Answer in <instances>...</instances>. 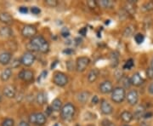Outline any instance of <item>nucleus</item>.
I'll list each match as a JSON object with an SVG mask.
<instances>
[{"mask_svg": "<svg viewBox=\"0 0 153 126\" xmlns=\"http://www.w3.org/2000/svg\"><path fill=\"white\" fill-rule=\"evenodd\" d=\"M28 47L31 50L33 51H38L41 53L46 54L49 50V44L47 40L44 39L43 36H35L34 38L31 39L30 43L28 44Z\"/></svg>", "mask_w": 153, "mask_h": 126, "instance_id": "obj_1", "label": "nucleus"}, {"mask_svg": "<svg viewBox=\"0 0 153 126\" xmlns=\"http://www.w3.org/2000/svg\"><path fill=\"white\" fill-rule=\"evenodd\" d=\"M76 108L71 103H66L64 105L60 111V116L61 118L66 121H70L75 115Z\"/></svg>", "mask_w": 153, "mask_h": 126, "instance_id": "obj_2", "label": "nucleus"}, {"mask_svg": "<svg viewBox=\"0 0 153 126\" xmlns=\"http://www.w3.org/2000/svg\"><path fill=\"white\" fill-rule=\"evenodd\" d=\"M126 91L125 89L123 87H116L113 89L112 92H111V101L117 103V104H120L122 103L126 98Z\"/></svg>", "mask_w": 153, "mask_h": 126, "instance_id": "obj_3", "label": "nucleus"}, {"mask_svg": "<svg viewBox=\"0 0 153 126\" xmlns=\"http://www.w3.org/2000/svg\"><path fill=\"white\" fill-rule=\"evenodd\" d=\"M46 116L42 113H35L29 116V122L35 125L42 126L46 123Z\"/></svg>", "mask_w": 153, "mask_h": 126, "instance_id": "obj_4", "label": "nucleus"}, {"mask_svg": "<svg viewBox=\"0 0 153 126\" xmlns=\"http://www.w3.org/2000/svg\"><path fill=\"white\" fill-rule=\"evenodd\" d=\"M53 83L59 87H64L68 84V78L64 72H57L53 78Z\"/></svg>", "mask_w": 153, "mask_h": 126, "instance_id": "obj_5", "label": "nucleus"}, {"mask_svg": "<svg viewBox=\"0 0 153 126\" xmlns=\"http://www.w3.org/2000/svg\"><path fill=\"white\" fill-rule=\"evenodd\" d=\"M90 63V59L87 56H81L76 59V69L79 72H82L86 70L87 66Z\"/></svg>", "mask_w": 153, "mask_h": 126, "instance_id": "obj_6", "label": "nucleus"}, {"mask_svg": "<svg viewBox=\"0 0 153 126\" xmlns=\"http://www.w3.org/2000/svg\"><path fill=\"white\" fill-rule=\"evenodd\" d=\"M37 33H38L37 28L32 25H26L22 30V36L25 38H32L33 39L36 36Z\"/></svg>", "mask_w": 153, "mask_h": 126, "instance_id": "obj_7", "label": "nucleus"}, {"mask_svg": "<svg viewBox=\"0 0 153 126\" xmlns=\"http://www.w3.org/2000/svg\"><path fill=\"white\" fill-rule=\"evenodd\" d=\"M35 60H36V56L33 55L32 52H30V51L26 52L24 55H22V58H21L22 64L26 66H32L34 63Z\"/></svg>", "mask_w": 153, "mask_h": 126, "instance_id": "obj_8", "label": "nucleus"}, {"mask_svg": "<svg viewBox=\"0 0 153 126\" xmlns=\"http://www.w3.org/2000/svg\"><path fill=\"white\" fill-rule=\"evenodd\" d=\"M18 77L20 78L22 80L25 81V82L30 83L33 81L34 79V73L33 71L31 70H28V69H24L19 72L18 74Z\"/></svg>", "mask_w": 153, "mask_h": 126, "instance_id": "obj_9", "label": "nucleus"}, {"mask_svg": "<svg viewBox=\"0 0 153 126\" xmlns=\"http://www.w3.org/2000/svg\"><path fill=\"white\" fill-rule=\"evenodd\" d=\"M126 99H127L128 103L130 106H135L138 103V101H139V94L134 89L130 90L128 93V95H126Z\"/></svg>", "mask_w": 153, "mask_h": 126, "instance_id": "obj_10", "label": "nucleus"}, {"mask_svg": "<svg viewBox=\"0 0 153 126\" xmlns=\"http://www.w3.org/2000/svg\"><path fill=\"white\" fill-rule=\"evenodd\" d=\"M100 111L105 115H110L113 112V107L106 100H101L100 101Z\"/></svg>", "mask_w": 153, "mask_h": 126, "instance_id": "obj_11", "label": "nucleus"}, {"mask_svg": "<svg viewBox=\"0 0 153 126\" xmlns=\"http://www.w3.org/2000/svg\"><path fill=\"white\" fill-rule=\"evenodd\" d=\"M99 89H100V91L101 93L109 94L111 92H112V90H113V85H112V83L111 82V81L105 80V81L102 82L100 84Z\"/></svg>", "mask_w": 153, "mask_h": 126, "instance_id": "obj_12", "label": "nucleus"}, {"mask_svg": "<svg viewBox=\"0 0 153 126\" xmlns=\"http://www.w3.org/2000/svg\"><path fill=\"white\" fill-rule=\"evenodd\" d=\"M3 93L7 98H14L16 96V89L14 85L9 84V85H6L5 87L4 88Z\"/></svg>", "mask_w": 153, "mask_h": 126, "instance_id": "obj_13", "label": "nucleus"}, {"mask_svg": "<svg viewBox=\"0 0 153 126\" xmlns=\"http://www.w3.org/2000/svg\"><path fill=\"white\" fill-rule=\"evenodd\" d=\"M144 82H145L144 78L139 72H135L134 74H133L131 78V83L133 85L139 87V86H141Z\"/></svg>", "mask_w": 153, "mask_h": 126, "instance_id": "obj_14", "label": "nucleus"}, {"mask_svg": "<svg viewBox=\"0 0 153 126\" xmlns=\"http://www.w3.org/2000/svg\"><path fill=\"white\" fill-rule=\"evenodd\" d=\"M11 58H12V55L10 52L5 51V52L1 53L0 54V64L4 65V66L8 65L10 62Z\"/></svg>", "mask_w": 153, "mask_h": 126, "instance_id": "obj_15", "label": "nucleus"}, {"mask_svg": "<svg viewBox=\"0 0 153 126\" xmlns=\"http://www.w3.org/2000/svg\"><path fill=\"white\" fill-rule=\"evenodd\" d=\"M100 75V70L97 68H94L88 74V81L89 83L95 82Z\"/></svg>", "mask_w": 153, "mask_h": 126, "instance_id": "obj_16", "label": "nucleus"}, {"mask_svg": "<svg viewBox=\"0 0 153 126\" xmlns=\"http://www.w3.org/2000/svg\"><path fill=\"white\" fill-rule=\"evenodd\" d=\"M0 22L4 24H10L13 22V17L10 13L1 12L0 13Z\"/></svg>", "mask_w": 153, "mask_h": 126, "instance_id": "obj_17", "label": "nucleus"}, {"mask_svg": "<svg viewBox=\"0 0 153 126\" xmlns=\"http://www.w3.org/2000/svg\"><path fill=\"white\" fill-rule=\"evenodd\" d=\"M145 113H146V108L144 107V106L140 105L136 108V110H135L134 113V118L135 119H137V120H139V119L144 118Z\"/></svg>", "mask_w": 153, "mask_h": 126, "instance_id": "obj_18", "label": "nucleus"}, {"mask_svg": "<svg viewBox=\"0 0 153 126\" xmlns=\"http://www.w3.org/2000/svg\"><path fill=\"white\" fill-rule=\"evenodd\" d=\"M120 118L123 121L124 123H130L133 119H134V114H132L130 112L128 111H123L122 113H121Z\"/></svg>", "mask_w": 153, "mask_h": 126, "instance_id": "obj_19", "label": "nucleus"}, {"mask_svg": "<svg viewBox=\"0 0 153 126\" xmlns=\"http://www.w3.org/2000/svg\"><path fill=\"white\" fill-rule=\"evenodd\" d=\"M13 35V31L11 30L10 28L9 27H4L0 29V36L2 38H10L11 36Z\"/></svg>", "mask_w": 153, "mask_h": 126, "instance_id": "obj_20", "label": "nucleus"}, {"mask_svg": "<svg viewBox=\"0 0 153 126\" xmlns=\"http://www.w3.org/2000/svg\"><path fill=\"white\" fill-rule=\"evenodd\" d=\"M90 96V93L88 92V91H82L81 93H79L77 95V100L79 102H81L82 104L86 103L88 101V100Z\"/></svg>", "mask_w": 153, "mask_h": 126, "instance_id": "obj_21", "label": "nucleus"}, {"mask_svg": "<svg viewBox=\"0 0 153 126\" xmlns=\"http://www.w3.org/2000/svg\"><path fill=\"white\" fill-rule=\"evenodd\" d=\"M36 101L38 102V105L42 106V105H44L46 102H47V94L44 93V92H39V93L37 95V97H36Z\"/></svg>", "mask_w": 153, "mask_h": 126, "instance_id": "obj_22", "label": "nucleus"}, {"mask_svg": "<svg viewBox=\"0 0 153 126\" xmlns=\"http://www.w3.org/2000/svg\"><path fill=\"white\" fill-rule=\"evenodd\" d=\"M12 76V70L10 68H5L4 71L2 72L1 75H0V78H1V80L4 81V82H6L8 81L10 77Z\"/></svg>", "mask_w": 153, "mask_h": 126, "instance_id": "obj_23", "label": "nucleus"}, {"mask_svg": "<svg viewBox=\"0 0 153 126\" xmlns=\"http://www.w3.org/2000/svg\"><path fill=\"white\" fill-rule=\"evenodd\" d=\"M98 4H100V6H101L104 9H111L115 4L114 2L111 0H100Z\"/></svg>", "mask_w": 153, "mask_h": 126, "instance_id": "obj_24", "label": "nucleus"}, {"mask_svg": "<svg viewBox=\"0 0 153 126\" xmlns=\"http://www.w3.org/2000/svg\"><path fill=\"white\" fill-rule=\"evenodd\" d=\"M110 62H111V67H116L118 65V54H117L116 52H112L110 56Z\"/></svg>", "mask_w": 153, "mask_h": 126, "instance_id": "obj_25", "label": "nucleus"}, {"mask_svg": "<svg viewBox=\"0 0 153 126\" xmlns=\"http://www.w3.org/2000/svg\"><path fill=\"white\" fill-rule=\"evenodd\" d=\"M51 107L53 111L55 112H59V111H61V108H62V102L60 101V99L56 98L53 101L52 104H51Z\"/></svg>", "mask_w": 153, "mask_h": 126, "instance_id": "obj_26", "label": "nucleus"}, {"mask_svg": "<svg viewBox=\"0 0 153 126\" xmlns=\"http://www.w3.org/2000/svg\"><path fill=\"white\" fill-rule=\"evenodd\" d=\"M121 82H122V85H123V88H129L130 87V85L132 84L131 83V78H128V77H123L121 78L120 80Z\"/></svg>", "mask_w": 153, "mask_h": 126, "instance_id": "obj_27", "label": "nucleus"}, {"mask_svg": "<svg viewBox=\"0 0 153 126\" xmlns=\"http://www.w3.org/2000/svg\"><path fill=\"white\" fill-rule=\"evenodd\" d=\"M134 40L138 44H141L145 40V36L142 33H137L134 35Z\"/></svg>", "mask_w": 153, "mask_h": 126, "instance_id": "obj_28", "label": "nucleus"}, {"mask_svg": "<svg viewBox=\"0 0 153 126\" xmlns=\"http://www.w3.org/2000/svg\"><path fill=\"white\" fill-rule=\"evenodd\" d=\"M134 65V60L133 59H129L128 60L125 62L124 66H123V69H127V70H130L132 67Z\"/></svg>", "mask_w": 153, "mask_h": 126, "instance_id": "obj_29", "label": "nucleus"}, {"mask_svg": "<svg viewBox=\"0 0 153 126\" xmlns=\"http://www.w3.org/2000/svg\"><path fill=\"white\" fill-rule=\"evenodd\" d=\"M15 125V121L13 120L12 119H5L3 121L2 123V126H14Z\"/></svg>", "mask_w": 153, "mask_h": 126, "instance_id": "obj_30", "label": "nucleus"}, {"mask_svg": "<svg viewBox=\"0 0 153 126\" xmlns=\"http://www.w3.org/2000/svg\"><path fill=\"white\" fill-rule=\"evenodd\" d=\"M45 4L51 7V8H55L58 5V1L57 0H46Z\"/></svg>", "mask_w": 153, "mask_h": 126, "instance_id": "obj_31", "label": "nucleus"}, {"mask_svg": "<svg viewBox=\"0 0 153 126\" xmlns=\"http://www.w3.org/2000/svg\"><path fill=\"white\" fill-rule=\"evenodd\" d=\"M87 5L88 6L89 9H95L97 5H98V3L97 1H94V0H88L87 2Z\"/></svg>", "mask_w": 153, "mask_h": 126, "instance_id": "obj_32", "label": "nucleus"}, {"mask_svg": "<svg viewBox=\"0 0 153 126\" xmlns=\"http://www.w3.org/2000/svg\"><path fill=\"white\" fill-rule=\"evenodd\" d=\"M21 64H22V61H21V60H19V59H16V60H14L13 61H12L11 66H12V68H17V67H19V66H21Z\"/></svg>", "mask_w": 153, "mask_h": 126, "instance_id": "obj_33", "label": "nucleus"}, {"mask_svg": "<svg viewBox=\"0 0 153 126\" xmlns=\"http://www.w3.org/2000/svg\"><path fill=\"white\" fill-rule=\"evenodd\" d=\"M145 10L147 11H151L153 10V2H148L146 4H144Z\"/></svg>", "mask_w": 153, "mask_h": 126, "instance_id": "obj_34", "label": "nucleus"}, {"mask_svg": "<svg viewBox=\"0 0 153 126\" xmlns=\"http://www.w3.org/2000/svg\"><path fill=\"white\" fill-rule=\"evenodd\" d=\"M101 125H102V126H116L111 121L108 120V119H104V120H102Z\"/></svg>", "mask_w": 153, "mask_h": 126, "instance_id": "obj_35", "label": "nucleus"}, {"mask_svg": "<svg viewBox=\"0 0 153 126\" xmlns=\"http://www.w3.org/2000/svg\"><path fill=\"white\" fill-rule=\"evenodd\" d=\"M31 12L33 13V15H39L40 12H41V10L39 8H38V7L34 6V7L31 8Z\"/></svg>", "mask_w": 153, "mask_h": 126, "instance_id": "obj_36", "label": "nucleus"}, {"mask_svg": "<svg viewBox=\"0 0 153 126\" xmlns=\"http://www.w3.org/2000/svg\"><path fill=\"white\" fill-rule=\"evenodd\" d=\"M146 75H147L148 78L150 79H153V68L149 67L146 70Z\"/></svg>", "mask_w": 153, "mask_h": 126, "instance_id": "obj_37", "label": "nucleus"}, {"mask_svg": "<svg viewBox=\"0 0 153 126\" xmlns=\"http://www.w3.org/2000/svg\"><path fill=\"white\" fill-rule=\"evenodd\" d=\"M61 35H62V37H64V38H67V37H69V35H70V32H69V30H68L67 28H64V29H62V31H61Z\"/></svg>", "mask_w": 153, "mask_h": 126, "instance_id": "obj_38", "label": "nucleus"}, {"mask_svg": "<svg viewBox=\"0 0 153 126\" xmlns=\"http://www.w3.org/2000/svg\"><path fill=\"white\" fill-rule=\"evenodd\" d=\"M132 33V30L130 28H126L125 31H124V33H123V35L125 36V37H129L130 35H131Z\"/></svg>", "mask_w": 153, "mask_h": 126, "instance_id": "obj_39", "label": "nucleus"}, {"mask_svg": "<svg viewBox=\"0 0 153 126\" xmlns=\"http://www.w3.org/2000/svg\"><path fill=\"white\" fill-rule=\"evenodd\" d=\"M47 74H48V72H47V71H44L43 72H42V74L39 76V78H38V82H40L41 81V79H44V78H46V77H47Z\"/></svg>", "mask_w": 153, "mask_h": 126, "instance_id": "obj_40", "label": "nucleus"}, {"mask_svg": "<svg viewBox=\"0 0 153 126\" xmlns=\"http://www.w3.org/2000/svg\"><path fill=\"white\" fill-rule=\"evenodd\" d=\"M19 11L21 13H22V14H27L28 12V8L25 7V6H22V7L19 8Z\"/></svg>", "mask_w": 153, "mask_h": 126, "instance_id": "obj_41", "label": "nucleus"}, {"mask_svg": "<svg viewBox=\"0 0 153 126\" xmlns=\"http://www.w3.org/2000/svg\"><path fill=\"white\" fill-rule=\"evenodd\" d=\"M79 34L80 35H82V36H85L86 34H87V28H82V29H80L79 30Z\"/></svg>", "mask_w": 153, "mask_h": 126, "instance_id": "obj_42", "label": "nucleus"}, {"mask_svg": "<svg viewBox=\"0 0 153 126\" xmlns=\"http://www.w3.org/2000/svg\"><path fill=\"white\" fill-rule=\"evenodd\" d=\"M153 116V113L152 112H148V113H146L145 115H144V119H151Z\"/></svg>", "mask_w": 153, "mask_h": 126, "instance_id": "obj_43", "label": "nucleus"}, {"mask_svg": "<svg viewBox=\"0 0 153 126\" xmlns=\"http://www.w3.org/2000/svg\"><path fill=\"white\" fill-rule=\"evenodd\" d=\"M99 102V98L97 95H94L93 97V99H92V103L93 104H97Z\"/></svg>", "mask_w": 153, "mask_h": 126, "instance_id": "obj_44", "label": "nucleus"}, {"mask_svg": "<svg viewBox=\"0 0 153 126\" xmlns=\"http://www.w3.org/2000/svg\"><path fill=\"white\" fill-rule=\"evenodd\" d=\"M18 126H30V125H29V124H28L27 122H26V121H22V122H20V124L18 125Z\"/></svg>", "mask_w": 153, "mask_h": 126, "instance_id": "obj_45", "label": "nucleus"}, {"mask_svg": "<svg viewBox=\"0 0 153 126\" xmlns=\"http://www.w3.org/2000/svg\"><path fill=\"white\" fill-rule=\"evenodd\" d=\"M148 91L152 94V95H153V83L149 85V87H148Z\"/></svg>", "mask_w": 153, "mask_h": 126, "instance_id": "obj_46", "label": "nucleus"}, {"mask_svg": "<svg viewBox=\"0 0 153 126\" xmlns=\"http://www.w3.org/2000/svg\"><path fill=\"white\" fill-rule=\"evenodd\" d=\"M63 53H65V54H71V53H73V50H71L70 49H66L63 51Z\"/></svg>", "mask_w": 153, "mask_h": 126, "instance_id": "obj_47", "label": "nucleus"}, {"mask_svg": "<svg viewBox=\"0 0 153 126\" xmlns=\"http://www.w3.org/2000/svg\"><path fill=\"white\" fill-rule=\"evenodd\" d=\"M140 126H150V125H148L147 123H146V122H141V123H140Z\"/></svg>", "mask_w": 153, "mask_h": 126, "instance_id": "obj_48", "label": "nucleus"}, {"mask_svg": "<svg viewBox=\"0 0 153 126\" xmlns=\"http://www.w3.org/2000/svg\"><path fill=\"white\" fill-rule=\"evenodd\" d=\"M151 67L153 68V57H152V61H151Z\"/></svg>", "mask_w": 153, "mask_h": 126, "instance_id": "obj_49", "label": "nucleus"}, {"mask_svg": "<svg viewBox=\"0 0 153 126\" xmlns=\"http://www.w3.org/2000/svg\"><path fill=\"white\" fill-rule=\"evenodd\" d=\"M53 126H60V125H59V124H55V125H54Z\"/></svg>", "mask_w": 153, "mask_h": 126, "instance_id": "obj_50", "label": "nucleus"}, {"mask_svg": "<svg viewBox=\"0 0 153 126\" xmlns=\"http://www.w3.org/2000/svg\"><path fill=\"white\" fill-rule=\"evenodd\" d=\"M1 101H2V97H1V95H0V102H1Z\"/></svg>", "mask_w": 153, "mask_h": 126, "instance_id": "obj_51", "label": "nucleus"}, {"mask_svg": "<svg viewBox=\"0 0 153 126\" xmlns=\"http://www.w3.org/2000/svg\"><path fill=\"white\" fill-rule=\"evenodd\" d=\"M122 126H130V125H122Z\"/></svg>", "mask_w": 153, "mask_h": 126, "instance_id": "obj_52", "label": "nucleus"}, {"mask_svg": "<svg viewBox=\"0 0 153 126\" xmlns=\"http://www.w3.org/2000/svg\"><path fill=\"white\" fill-rule=\"evenodd\" d=\"M88 126H94V125H88Z\"/></svg>", "mask_w": 153, "mask_h": 126, "instance_id": "obj_53", "label": "nucleus"}]
</instances>
